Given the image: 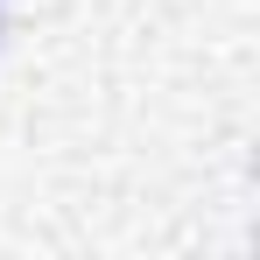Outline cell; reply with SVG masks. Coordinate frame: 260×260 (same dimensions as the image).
Listing matches in <instances>:
<instances>
[{"mask_svg":"<svg viewBox=\"0 0 260 260\" xmlns=\"http://www.w3.org/2000/svg\"><path fill=\"white\" fill-rule=\"evenodd\" d=\"M0 28H7V14H0Z\"/></svg>","mask_w":260,"mask_h":260,"instance_id":"cell-1","label":"cell"}]
</instances>
